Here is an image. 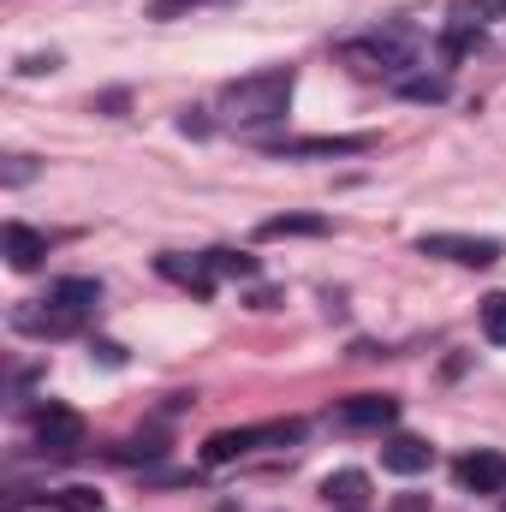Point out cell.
Masks as SVG:
<instances>
[{"label":"cell","instance_id":"6da1fadb","mask_svg":"<svg viewBox=\"0 0 506 512\" xmlns=\"http://www.w3.org/2000/svg\"><path fill=\"white\" fill-rule=\"evenodd\" d=\"M292 66H268V72H251V78H239V84H227L221 90V114L233 120V126H262V120H280L286 114V102H292Z\"/></svg>","mask_w":506,"mask_h":512},{"label":"cell","instance_id":"7a4b0ae2","mask_svg":"<svg viewBox=\"0 0 506 512\" xmlns=\"http://www.w3.org/2000/svg\"><path fill=\"white\" fill-rule=\"evenodd\" d=\"M340 54H346V66H352V72L381 78V72H399V66H411V60H417V36H411V30H376V36L346 42Z\"/></svg>","mask_w":506,"mask_h":512},{"label":"cell","instance_id":"3957f363","mask_svg":"<svg viewBox=\"0 0 506 512\" xmlns=\"http://www.w3.org/2000/svg\"><path fill=\"white\" fill-rule=\"evenodd\" d=\"M304 435V423L298 417H286V423H256V429H221V435H209L203 441V465H233V459H245L251 447H268V441H298Z\"/></svg>","mask_w":506,"mask_h":512},{"label":"cell","instance_id":"277c9868","mask_svg":"<svg viewBox=\"0 0 506 512\" xmlns=\"http://www.w3.org/2000/svg\"><path fill=\"white\" fill-rule=\"evenodd\" d=\"M36 447L48 453V459H66V453H78L84 447V417L72 411V405H42L36 411Z\"/></svg>","mask_w":506,"mask_h":512},{"label":"cell","instance_id":"5b68a950","mask_svg":"<svg viewBox=\"0 0 506 512\" xmlns=\"http://www.w3.org/2000/svg\"><path fill=\"white\" fill-rule=\"evenodd\" d=\"M423 256H447L459 268H489L501 256V245L495 239H465V233H429L423 239Z\"/></svg>","mask_w":506,"mask_h":512},{"label":"cell","instance_id":"8992f818","mask_svg":"<svg viewBox=\"0 0 506 512\" xmlns=\"http://www.w3.org/2000/svg\"><path fill=\"white\" fill-rule=\"evenodd\" d=\"M459 483L477 489V495H501L506 489V453H495V447L465 453V459H459Z\"/></svg>","mask_w":506,"mask_h":512},{"label":"cell","instance_id":"52a82bcc","mask_svg":"<svg viewBox=\"0 0 506 512\" xmlns=\"http://www.w3.org/2000/svg\"><path fill=\"white\" fill-rule=\"evenodd\" d=\"M393 417H399V399L393 393H358V399L340 405V423L346 429H387Z\"/></svg>","mask_w":506,"mask_h":512},{"label":"cell","instance_id":"ba28073f","mask_svg":"<svg viewBox=\"0 0 506 512\" xmlns=\"http://www.w3.org/2000/svg\"><path fill=\"white\" fill-rule=\"evenodd\" d=\"M364 149H376L370 131H358V137H286L280 143L286 161H298V155H364Z\"/></svg>","mask_w":506,"mask_h":512},{"label":"cell","instance_id":"9c48e42d","mask_svg":"<svg viewBox=\"0 0 506 512\" xmlns=\"http://www.w3.org/2000/svg\"><path fill=\"white\" fill-rule=\"evenodd\" d=\"M381 465H387L393 477H417V471H429V465H435V447H429V441H417V435H393V441L381 447Z\"/></svg>","mask_w":506,"mask_h":512},{"label":"cell","instance_id":"30bf717a","mask_svg":"<svg viewBox=\"0 0 506 512\" xmlns=\"http://www.w3.org/2000/svg\"><path fill=\"white\" fill-rule=\"evenodd\" d=\"M155 268H161L167 280L191 286L197 298H209V292H215V262H209V256H155Z\"/></svg>","mask_w":506,"mask_h":512},{"label":"cell","instance_id":"8fae6325","mask_svg":"<svg viewBox=\"0 0 506 512\" xmlns=\"http://www.w3.org/2000/svg\"><path fill=\"white\" fill-rule=\"evenodd\" d=\"M0 239H6V262H12L18 274H30V268H36V262L48 256V239H42L36 227H24V221H12V227H6Z\"/></svg>","mask_w":506,"mask_h":512},{"label":"cell","instance_id":"7c38bea8","mask_svg":"<svg viewBox=\"0 0 506 512\" xmlns=\"http://www.w3.org/2000/svg\"><path fill=\"white\" fill-rule=\"evenodd\" d=\"M96 298H102V286H96V280H60L48 304H54L60 316H72V322H84V316L96 310Z\"/></svg>","mask_w":506,"mask_h":512},{"label":"cell","instance_id":"4fadbf2b","mask_svg":"<svg viewBox=\"0 0 506 512\" xmlns=\"http://www.w3.org/2000/svg\"><path fill=\"white\" fill-rule=\"evenodd\" d=\"M322 233H328L322 215H274L256 227V239H322Z\"/></svg>","mask_w":506,"mask_h":512},{"label":"cell","instance_id":"5bb4252c","mask_svg":"<svg viewBox=\"0 0 506 512\" xmlns=\"http://www.w3.org/2000/svg\"><path fill=\"white\" fill-rule=\"evenodd\" d=\"M322 495H328L334 507H364V501H370V477H364V471H328Z\"/></svg>","mask_w":506,"mask_h":512},{"label":"cell","instance_id":"9a60e30c","mask_svg":"<svg viewBox=\"0 0 506 512\" xmlns=\"http://www.w3.org/2000/svg\"><path fill=\"white\" fill-rule=\"evenodd\" d=\"M48 501H54L60 512H102V495H96V489H84V483H72V489H54Z\"/></svg>","mask_w":506,"mask_h":512},{"label":"cell","instance_id":"2e32d148","mask_svg":"<svg viewBox=\"0 0 506 512\" xmlns=\"http://www.w3.org/2000/svg\"><path fill=\"white\" fill-rule=\"evenodd\" d=\"M483 334H489V346H506V292L483 298Z\"/></svg>","mask_w":506,"mask_h":512},{"label":"cell","instance_id":"e0dca14e","mask_svg":"<svg viewBox=\"0 0 506 512\" xmlns=\"http://www.w3.org/2000/svg\"><path fill=\"white\" fill-rule=\"evenodd\" d=\"M399 96L405 102H441L447 96V78H399Z\"/></svg>","mask_w":506,"mask_h":512},{"label":"cell","instance_id":"ac0fdd59","mask_svg":"<svg viewBox=\"0 0 506 512\" xmlns=\"http://www.w3.org/2000/svg\"><path fill=\"white\" fill-rule=\"evenodd\" d=\"M209 262H215V274H239V280H251L256 274L251 256H233V251H209Z\"/></svg>","mask_w":506,"mask_h":512},{"label":"cell","instance_id":"d6986e66","mask_svg":"<svg viewBox=\"0 0 506 512\" xmlns=\"http://www.w3.org/2000/svg\"><path fill=\"white\" fill-rule=\"evenodd\" d=\"M90 358H102L108 370H120V364H126V346H114V340H96V346H90Z\"/></svg>","mask_w":506,"mask_h":512},{"label":"cell","instance_id":"ffe728a7","mask_svg":"<svg viewBox=\"0 0 506 512\" xmlns=\"http://www.w3.org/2000/svg\"><path fill=\"white\" fill-rule=\"evenodd\" d=\"M477 42H483L477 30H447V54H471Z\"/></svg>","mask_w":506,"mask_h":512},{"label":"cell","instance_id":"44dd1931","mask_svg":"<svg viewBox=\"0 0 506 512\" xmlns=\"http://www.w3.org/2000/svg\"><path fill=\"white\" fill-rule=\"evenodd\" d=\"M24 179H30V161H24V155H18V161H12V167H6V185H24Z\"/></svg>","mask_w":506,"mask_h":512},{"label":"cell","instance_id":"7402d4cb","mask_svg":"<svg viewBox=\"0 0 506 512\" xmlns=\"http://www.w3.org/2000/svg\"><path fill=\"white\" fill-rule=\"evenodd\" d=\"M477 18H506V0H477Z\"/></svg>","mask_w":506,"mask_h":512}]
</instances>
